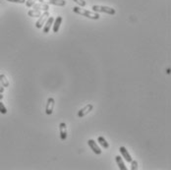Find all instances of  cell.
I'll return each mask as SVG.
<instances>
[{
    "label": "cell",
    "instance_id": "cell-16",
    "mask_svg": "<svg viewBox=\"0 0 171 170\" xmlns=\"http://www.w3.org/2000/svg\"><path fill=\"white\" fill-rule=\"evenodd\" d=\"M28 15L30 16V17L38 18V17H39L40 15H42V11H40V10H35V9H32V10H30V11L28 12Z\"/></svg>",
    "mask_w": 171,
    "mask_h": 170
},
{
    "label": "cell",
    "instance_id": "cell-17",
    "mask_svg": "<svg viewBox=\"0 0 171 170\" xmlns=\"http://www.w3.org/2000/svg\"><path fill=\"white\" fill-rule=\"evenodd\" d=\"M0 113H1V114H6L7 113V108L1 102H0Z\"/></svg>",
    "mask_w": 171,
    "mask_h": 170
},
{
    "label": "cell",
    "instance_id": "cell-1",
    "mask_svg": "<svg viewBox=\"0 0 171 170\" xmlns=\"http://www.w3.org/2000/svg\"><path fill=\"white\" fill-rule=\"evenodd\" d=\"M73 12H75L76 14H79V15H82L84 17H87L89 18L92 20H99L100 18V16L96 13V12H92V11H89V10H84L82 8L80 7H73Z\"/></svg>",
    "mask_w": 171,
    "mask_h": 170
},
{
    "label": "cell",
    "instance_id": "cell-21",
    "mask_svg": "<svg viewBox=\"0 0 171 170\" xmlns=\"http://www.w3.org/2000/svg\"><path fill=\"white\" fill-rule=\"evenodd\" d=\"M9 2H13V3H20V4H24L26 2V0H7Z\"/></svg>",
    "mask_w": 171,
    "mask_h": 170
},
{
    "label": "cell",
    "instance_id": "cell-2",
    "mask_svg": "<svg viewBox=\"0 0 171 170\" xmlns=\"http://www.w3.org/2000/svg\"><path fill=\"white\" fill-rule=\"evenodd\" d=\"M92 9L93 12H102V13H106L109 15H114L116 13L115 9H113L111 7H108V6H101V5H93L92 7Z\"/></svg>",
    "mask_w": 171,
    "mask_h": 170
},
{
    "label": "cell",
    "instance_id": "cell-18",
    "mask_svg": "<svg viewBox=\"0 0 171 170\" xmlns=\"http://www.w3.org/2000/svg\"><path fill=\"white\" fill-rule=\"evenodd\" d=\"M74 2H76L78 5L82 6V7H85L86 5H87V2L85 1V0H73Z\"/></svg>",
    "mask_w": 171,
    "mask_h": 170
},
{
    "label": "cell",
    "instance_id": "cell-14",
    "mask_svg": "<svg viewBox=\"0 0 171 170\" xmlns=\"http://www.w3.org/2000/svg\"><path fill=\"white\" fill-rule=\"evenodd\" d=\"M97 142H99V145H100L102 148H109V144L107 143V141L105 140L103 137L100 136V137L97 138Z\"/></svg>",
    "mask_w": 171,
    "mask_h": 170
},
{
    "label": "cell",
    "instance_id": "cell-4",
    "mask_svg": "<svg viewBox=\"0 0 171 170\" xmlns=\"http://www.w3.org/2000/svg\"><path fill=\"white\" fill-rule=\"evenodd\" d=\"M92 109H93V105H92V103L87 104L85 107H83L82 109H81V110H79V112H78V117H79V118H82V117H84V116H86V115H88L89 113L92 110Z\"/></svg>",
    "mask_w": 171,
    "mask_h": 170
},
{
    "label": "cell",
    "instance_id": "cell-9",
    "mask_svg": "<svg viewBox=\"0 0 171 170\" xmlns=\"http://www.w3.org/2000/svg\"><path fill=\"white\" fill-rule=\"evenodd\" d=\"M53 22H54V18L53 17H48V19L46 20V22L44 23V28H43V33L44 34H47L48 32L50 31V28L51 26L53 25Z\"/></svg>",
    "mask_w": 171,
    "mask_h": 170
},
{
    "label": "cell",
    "instance_id": "cell-13",
    "mask_svg": "<svg viewBox=\"0 0 171 170\" xmlns=\"http://www.w3.org/2000/svg\"><path fill=\"white\" fill-rule=\"evenodd\" d=\"M46 2L48 4H52V5H56V6H65L66 5V1H65V0H47Z\"/></svg>",
    "mask_w": 171,
    "mask_h": 170
},
{
    "label": "cell",
    "instance_id": "cell-15",
    "mask_svg": "<svg viewBox=\"0 0 171 170\" xmlns=\"http://www.w3.org/2000/svg\"><path fill=\"white\" fill-rule=\"evenodd\" d=\"M0 83H1V85L4 88L9 87V81L7 80L6 76L4 74H0Z\"/></svg>",
    "mask_w": 171,
    "mask_h": 170
},
{
    "label": "cell",
    "instance_id": "cell-20",
    "mask_svg": "<svg viewBox=\"0 0 171 170\" xmlns=\"http://www.w3.org/2000/svg\"><path fill=\"white\" fill-rule=\"evenodd\" d=\"M35 1H36V0H26L25 3H26V5H27L28 8H31V7L35 4Z\"/></svg>",
    "mask_w": 171,
    "mask_h": 170
},
{
    "label": "cell",
    "instance_id": "cell-7",
    "mask_svg": "<svg viewBox=\"0 0 171 170\" xmlns=\"http://www.w3.org/2000/svg\"><path fill=\"white\" fill-rule=\"evenodd\" d=\"M88 145H89V148H91L92 151L96 153V155H100V153H101L100 148L99 147V145H97V144L93 140H89L88 141Z\"/></svg>",
    "mask_w": 171,
    "mask_h": 170
},
{
    "label": "cell",
    "instance_id": "cell-3",
    "mask_svg": "<svg viewBox=\"0 0 171 170\" xmlns=\"http://www.w3.org/2000/svg\"><path fill=\"white\" fill-rule=\"evenodd\" d=\"M48 17H49V12H48V11H44V13L42 15L39 16V19L35 23L36 29H42V26L44 25V23H45L46 20L48 19Z\"/></svg>",
    "mask_w": 171,
    "mask_h": 170
},
{
    "label": "cell",
    "instance_id": "cell-10",
    "mask_svg": "<svg viewBox=\"0 0 171 170\" xmlns=\"http://www.w3.org/2000/svg\"><path fill=\"white\" fill-rule=\"evenodd\" d=\"M34 8L35 10H43V11H48L49 10V5L45 3H42V2H39V3H35L34 5L32 6Z\"/></svg>",
    "mask_w": 171,
    "mask_h": 170
},
{
    "label": "cell",
    "instance_id": "cell-11",
    "mask_svg": "<svg viewBox=\"0 0 171 170\" xmlns=\"http://www.w3.org/2000/svg\"><path fill=\"white\" fill-rule=\"evenodd\" d=\"M62 17L61 16H58L55 20H54V22H53V32L54 33H58V31L60 29V25H61V23H62Z\"/></svg>",
    "mask_w": 171,
    "mask_h": 170
},
{
    "label": "cell",
    "instance_id": "cell-24",
    "mask_svg": "<svg viewBox=\"0 0 171 170\" xmlns=\"http://www.w3.org/2000/svg\"><path fill=\"white\" fill-rule=\"evenodd\" d=\"M3 98V95L2 94H0V100H1Z\"/></svg>",
    "mask_w": 171,
    "mask_h": 170
},
{
    "label": "cell",
    "instance_id": "cell-8",
    "mask_svg": "<svg viewBox=\"0 0 171 170\" xmlns=\"http://www.w3.org/2000/svg\"><path fill=\"white\" fill-rule=\"evenodd\" d=\"M119 152H121L122 156H123V158H125V160L127 161V162H131V161L133 160L131 155H130L129 152L127 151V148H126L125 147H120Z\"/></svg>",
    "mask_w": 171,
    "mask_h": 170
},
{
    "label": "cell",
    "instance_id": "cell-23",
    "mask_svg": "<svg viewBox=\"0 0 171 170\" xmlns=\"http://www.w3.org/2000/svg\"><path fill=\"white\" fill-rule=\"evenodd\" d=\"M166 74H170V69L168 68L167 70H166Z\"/></svg>",
    "mask_w": 171,
    "mask_h": 170
},
{
    "label": "cell",
    "instance_id": "cell-12",
    "mask_svg": "<svg viewBox=\"0 0 171 170\" xmlns=\"http://www.w3.org/2000/svg\"><path fill=\"white\" fill-rule=\"evenodd\" d=\"M115 160H116V162L118 164V166H119L120 170H127V167H126L124 161H123V159H122V157L120 155L115 156Z\"/></svg>",
    "mask_w": 171,
    "mask_h": 170
},
{
    "label": "cell",
    "instance_id": "cell-6",
    "mask_svg": "<svg viewBox=\"0 0 171 170\" xmlns=\"http://www.w3.org/2000/svg\"><path fill=\"white\" fill-rule=\"evenodd\" d=\"M59 136H60V139L62 141H65L67 139V126H66V123H60L59 124Z\"/></svg>",
    "mask_w": 171,
    "mask_h": 170
},
{
    "label": "cell",
    "instance_id": "cell-5",
    "mask_svg": "<svg viewBox=\"0 0 171 170\" xmlns=\"http://www.w3.org/2000/svg\"><path fill=\"white\" fill-rule=\"evenodd\" d=\"M54 103L55 100L53 98H47V102H46V108H45V112L47 115H51L52 112H53V108H54Z\"/></svg>",
    "mask_w": 171,
    "mask_h": 170
},
{
    "label": "cell",
    "instance_id": "cell-19",
    "mask_svg": "<svg viewBox=\"0 0 171 170\" xmlns=\"http://www.w3.org/2000/svg\"><path fill=\"white\" fill-rule=\"evenodd\" d=\"M130 163H131V170L138 169V162H137V160H132Z\"/></svg>",
    "mask_w": 171,
    "mask_h": 170
},
{
    "label": "cell",
    "instance_id": "cell-22",
    "mask_svg": "<svg viewBox=\"0 0 171 170\" xmlns=\"http://www.w3.org/2000/svg\"><path fill=\"white\" fill-rule=\"evenodd\" d=\"M3 92H4V87L0 83V94H3Z\"/></svg>",
    "mask_w": 171,
    "mask_h": 170
}]
</instances>
